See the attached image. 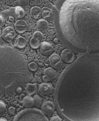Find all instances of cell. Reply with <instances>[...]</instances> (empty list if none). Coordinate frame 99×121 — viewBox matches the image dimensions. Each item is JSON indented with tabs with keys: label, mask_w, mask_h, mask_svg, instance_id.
Masks as SVG:
<instances>
[{
	"label": "cell",
	"mask_w": 99,
	"mask_h": 121,
	"mask_svg": "<svg viewBox=\"0 0 99 121\" xmlns=\"http://www.w3.org/2000/svg\"><path fill=\"white\" fill-rule=\"evenodd\" d=\"M22 103L23 105L27 108H31L34 105L33 98L29 95L24 97L23 99Z\"/></svg>",
	"instance_id": "9a60e30c"
},
{
	"label": "cell",
	"mask_w": 99,
	"mask_h": 121,
	"mask_svg": "<svg viewBox=\"0 0 99 121\" xmlns=\"http://www.w3.org/2000/svg\"><path fill=\"white\" fill-rule=\"evenodd\" d=\"M40 50L42 53L43 55L48 56L53 52V48L50 43L47 42H42L41 43Z\"/></svg>",
	"instance_id": "52a82bcc"
},
{
	"label": "cell",
	"mask_w": 99,
	"mask_h": 121,
	"mask_svg": "<svg viewBox=\"0 0 99 121\" xmlns=\"http://www.w3.org/2000/svg\"><path fill=\"white\" fill-rule=\"evenodd\" d=\"M33 37L37 39L40 42L43 39L44 36L41 32L37 31L33 33Z\"/></svg>",
	"instance_id": "ffe728a7"
},
{
	"label": "cell",
	"mask_w": 99,
	"mask_h": 121,
	"mask_svg": "<svg viewBox=\"0 0 99 121\" xmlns=\"http://www.w3.org/2000/svg\"><path fill=\"white\" fill-rule=\"evenodd\" d=\"M0 121H8L5 118H0Z\"/></svg>",
	"instance_id": "4316f807"
},
{
	"label": "cell",
	"mask_w": 99,
	"mask_h": 121,
	"mask_svg": "<svg viewBox=\"0 0 99 121\" xmlns=\"http://www.w3.org/2000/svg\"><path fill=\"white\" fill-rule=\"evenodd\" d=\"M8 111L9 113L11 115L14 114L15 113V108L13 107H11L8 109Z\"/></svg>",
	"instance_id": "d4e9b609"
},
{
	"label": "cell",
	"mask_w": 99,
	"mask_h": 121,
	"mask_svg": "<svg viewBox=\"0 0 99 121\" xmlns=\"http://www.w3.org/2000/svg\"><path fill=\"white\" fill-rule=\"evenodd\" d=\"M50 65L51 67L58 69L61 68L62 65L61 59L57 54L51 55L49 58Z\"/></svg>",
	"instance_id": "277c9868"
},
{
	"label": "cell",
	"mask_w": 99,
	"mask_h": 121,
	"mask_svg": "<svg viewBox=\"0 0 99 121\" xmlns=\"http://www.w3.org/2000/svg\"><path fill=\"white\" fill-rule=\"evenodd\" d=\"M44 75L48 77L50 80L55 79L57 76L56 73L55 71L51 68L45 69L44 71Z\"/></svg>",
	"instance_id": "5bb4252c"
},
{
	"label": "cell",
	"mask_w": 99,
	"mask_h": 121,
	"mask_svg": "<svg viewBox=\"0 0 99 121\" xmlns=\"http://www.w3.org/2000/svg\"><path fill=\"white\" fill-rule=\"evenodd\" d=\"M0 28L1 27L4 25L5 22V20L3 16L2 15H0Z\"/></svg>",
	"instance_id": "603a6c76"
},
{
	"label": "cell",
	"mask_w": 99,
	"mask_h": 121,
	"mask_svg": "<svg viewBox=\"0 0 99 121\" xmlns=\"http://www.w3.org/2000/svg\"><path fill=\"white\" fill-rule=\"evenodd\" d=\"M9 19L10 21H13L14 20V18L13 17H9Z\"/></svg>",
	"instance_id": "83f0119b"
},
{
	"label": "cell",
	"mask_w": 99,
	"mask_h": 121,
	"mask_svg": "<svg viewBox=\"0 0 99 121\" xmlns=\"http://www.w3.org/2000/svg\"><path fill=\"white\" fill-rule=\"evenodd\" d=\"M30 46L33 49H37L40 47V42L37 39L32 37L29 41Z\"/></svg>",
	"instance_id": "ac0fdd59"
},
{
	"label": "cell",
	"mask_w": 99,
	"mask_h": 121,
	"mask_svg": "<svg viewBox=\"0 0 99 121\" xmlns=\"http://www.w3.org/2000/svg\"><path fill=\"white\" fill-rule=\"evenodd\" d=\"M37 90L36 85L34 84L28 83L25 88V91L30 96L35 94Z\"/></svg>",
	"instance_id": "e0dca14e"
},
{
	"label": "cell",
	"mask_w": 99,
	"mask_h": 121,
	"mask_svg": "<svg viewBox=\"0 0 99 121\" xmlns=\"http://www.w3.org/2000/svg\"><path fill=\"white\" fill-rule=\"evenodd\" d=\"M14 26L15 29L17 32L22 34L26 31L28 28V24L25 21L19 19L16 22Z\"/></svg>",
	"instance_id": "ba28073f"
},
{
	"label": "cell",
	"mask_w": 99,
	"mask_h": 121,
	"mask_svg": "<svg viewBox=\"0 0 99 121\" xmlns=\"http://www.w3.org/2000/svg\"><path fill=\"white\" fill-rule=\"evenodd\" d=\"M53 13L49 8L44 7L42 9V15L44 19L47 20L51 19Z\"/></svg>",
	"instance_id": "4fadbf2b"
},
{
	"label": "cell",
	"mask_w": 99,
	"mask_h": 121,
	"mask_svg": "<svg viewBox=\"0 0 99 121\" xmlns=\"http://www.w3.org/2000/svg\"><path fill=\"white\" fill-rule=\"evenodd\" d=\"M37 26L38 28L41 31H45L48 29L49 24L46 20L40 19L37 22Z\"/></svg>",
	"instance_id": "2e32d148"
},
{
	"label": "cell",
	"mask_w": 99,
	"mask_h": 121,
	"mask_svg": "<svg viewBox=\"0 0 99 121\" xmlns=\"http://www.w3.org/2000/svg\"><path fill=\"white\" fill-rule=\"evenodd\" d=\"M59 24L64 42L72 48L99 50V0L66 1L60 12Z\"/></svg>",
	"instance_id": "6da1fadb"
},
{
	"label": "cell",
	"mask_w": 99,
	"mask_h": 121,
	"mask_svg": "<svg viewBox=\"0 0 99 121\" xmlns=\"http://www.w3.org/2000/svg\"><path fill=\"white\" fill-rule=\"evenodd\" d=\"M50 121H62L61 118L57 116H54L52 118Z\"/></svg>",
	"instance_id": "cb8c5ba5"
},
{
	"label": "cell",
	"mask_w": 99,
	"mask_h": 121,
	"mask_svg": "<svg viewBox=\"0 0 99 121\" xmlns=\"http://www.w3.org/2000/svg\"><path fill=\"white\" fill-rule=\"evenodd\" d=\"M15 35L14 29L11 27H8L4 29L2 35L4 40L9 43L11 42L14 39Z\"/></svg>",
	"instance_id": "3957f363"
},
{
	"label": "cell",
	"mask_w": 99,
	"mask_h": 121,
	"mask_svg": "<svg viewBox=\"0 0 99 121\" xmlns=\"http://www.w3.org/2000/svg\"><path fill=\"white\" fill-rule=\"evenodd\" d=\"M14 121H49L45 115L39 110L28 109L21 111Z\"/></svg>",
	"instance_id": "7a4b0ae2"
},
{
	"label": "cell",
	"mask_w": 99,
	"mask_h": 121,
	"mask_svg": "<svg viewBox=\"0 0 99 121\" xmlns=\"http://www.w3.org/2000/svg\"><path fill=\"white\" fill-rule=\"evenodd\" d=\"M28 67L30 70L33 72L37 71L38 68L37 64L34 62H32L29 63Z\"/></svg>",
	"instance_id": "44dd1931"
},
{
	"label": "cell",
	"mask_w": 99,
	"mask_h": 121,
	"mask_svg": "<svg viewBox=\"0 0 99 121\" xmlns=\"http://www.w3.org/2000/svg\"><path fill=\"white\" fill-rule=\"evenodd\" d=\"M42 79L43 80L44 82H48L50 81V80L48 77H47L46 76L44 75L43 76V77Z\"/></svg>",
	"instance_id": "484cf974"
},
{
	"label": "cell",
	"mask_w": 99,
	"mask_h": 121,
	"mask_svg": "<svg viewBox=\"0 0 99 121\" xmlns=\"http://www.w3.org/2000/svg\"><path fill=\"white\" fill-rule=\"evenodd\" d=\"M0 113L4 112L6 110V106L5 102L3 101L0 100Z\"/></svg>",
	"instance_id": "7402d4cb"
},
{
	"label": "cell",
	"mask_w": 99,
	"mask_h": 121,
	"mask_svg": "<svg viewBox=\"0 0 99 121\" xmlns=\"http://www.w3.org/2000/svg\"><path fill=\"white\" fill-rule=\"evenodd\" d=\"M30 13L32 17L34 19H39L42 17V9L38 7H33L31 9Z\"/></svg>",
	"instance_id": "8fae6325"
},
{
	"label": "cell",
	"mask_w": 99,
	"mask_h": 121,
	"mask_svg": "<svg viewBox=\"0 0 99 121\" xmlns=\"http://www.w3.org/2000/svg\"><path fill=\"white\" fill-rule=\"evenodd\" d=\"M27 44V41L25 38L22 36L17 38L14 43V46L19 49H22L24 48Z\"/></svg>",
	"instance_id": "30bf717a"
},
{
	"label": "cell",
	"mask_w": 99,
	"mask_h": 121,
	"mask_svg": "<svg viewBox=\"0 0 99 121\" xmlns=\"http://www.w3.org/2000/svg\"><path fill=\"white\" fill-rule=\"evenodd\" d=\"M14 16L18 19H21L24 18L25 15V10L21 6H16L14 8Z\"/></svg>",
	"instance_id": "7c38bea8"
},
{
	"label": "cell",
	"mask_w": 99,
	"mask_h": 121,
	"mask_svg": "<svg viewBox=\"0 0 99 121\" xmlns=\"http://www.w3.org/2000/svg\"><path fill=\"white\" fill-rule=\"evenodd\" d=\"M42 111L45 115H50L53 113L55 110L54 104L50 101L44 102L41 107Z\"/></svg>",
	"instance_id": "5b68a950"
},
{
	"label": "cell",
	"mask_w": 99,
	"mask_h": 121,
	"mask_svg": "<svg viewBox=\"0 0 99 121\" xmlns=\"http://www.w3.org/2000/svg\"><path fill=\"white\" fill-rule=\"evenodd\" d=\"M53 88L52 85L47 83H42L39 85L38 91L42 95H47L52 92Z\"/></svg>",
	"instance_id": "8992f818"
},
{
	"label": "cell",
	"mask_w": 99,
	"mask_h": 121,
	"mask_svg": "<svg viewBox=\"0 0 99 121\" xmlns=\"http://www.w3.org/2000/svg\"><path fill=\"white\" fill-rule=\"evenodd\" d=\"M34 105L37 107H40L42 105V100L41 98L37 94L34 95L33 97Z\"/></svg>",
	"instance_id": "d6986e66"
},
{
	"label": "cell",
	"mask_w": 99,
	"mask_h": 121,
	"mask_svg": "<svg viewBox=\"0 0 99 121\" xmlns=\"http://www.w3.org/2000/svg\"><path fill=\"white\" fill-rule=\"evenodd\" d=\"M61 59L64 62L68 63H71L74 60V55L70 50L66 49L63 50L61 55Z\"/></svg>",
	"instance_id": "9c48e42d"
}]
</instances>
